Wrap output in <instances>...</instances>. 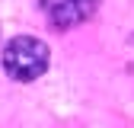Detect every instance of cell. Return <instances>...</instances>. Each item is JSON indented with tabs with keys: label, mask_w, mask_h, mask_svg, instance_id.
I'll list each match as a JSON object with an SVG mask.
<instances>
[{
	"label": "cell",
	"mask_w": 134,
	"mask_h": 128,
	"mask_svg": "<svg viewBox=\"0 0 134 128\" xmlns=\"http://www.w3.org/2000/svg\"><path fill=\"white\" fill-rule=\"evenodd\" d=\"M3 71L19 80V83H32V80H38L48 64H51V51H48V45L35 35H16L3 45Z\"/></svg>",
	"instance_id": "1"
},
{
	"label": "cell",
	"mask_w": 134,
	"mask_h": 128,
	"mask_svg": "<svg viewBox=\"0 0 134 128\" xmlns=\"http://www.w3.org/2000/svg\"><path fill=\"white\" fill-rule=\"evenodd\" d=\"M102 0H42V13L54 29H74L86 23Z\"/></svg>",
	"instance_id": "2"
}]
</instances>
